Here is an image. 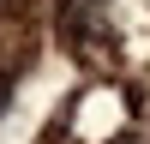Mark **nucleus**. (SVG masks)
Masks as SVG:
<instances>
[{"label": "nucleus", "mask_w": 150, "mask_h": 144, "mask_svg": "<svg viewBox=\"0 0 150 144\" xmlns=\"http://www.w3.org/2000/svg\"><path fill=\"white\" fill-rule=\"evenodd\" d=\"M12 108V72H0V114Z\"/></svg>", "instance_id": "1"}, {"label": "nucleus", "mask_w": 150, "mask_h": 144, "mask_svg": "<svg viewBox=\"0 0 150 144\" xmlns=\"http://www.w3.org/2000/svg\"><path fill=\"white\" fill-rule=\"evenodd\" d=\"M126 144H144V138H126Z\"/></svg>", "instance_id": "2"}]
</instances>
